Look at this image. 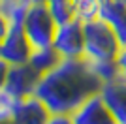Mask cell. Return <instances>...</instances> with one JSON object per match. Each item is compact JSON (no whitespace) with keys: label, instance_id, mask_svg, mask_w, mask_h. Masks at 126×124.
<instances>
[{"label":"cell","instance_id":"1","mask_svg":"<svg viewBox=\"0 0 126 124\" xmlns=\"http://www.w3.org/2000/svg\"><path fill=\"white\" fill-rule=\"evenodd\" d=\"M102 85L89 60L62 58L40 77L34 94L47 105L51 115H72L87 98L100 92Z\"/></svg>","mask_w":126,"mask_h":124},{"label":"cell","instance_id":"2","mask_svg":"<svg viewBox=\"0 0 126 124\" xmlns=\"http://www.w3.org/2000/svg\"><path fill=\"white\" fill-rule=\"evenodd\" d=\"M83 28H85L83 58L90 62L115 60L122 43L117 36V32L113 30V26L102 17H98V19H92L89 23H83Z\"/></svg>","mask_w":126,"mask_h":124},{"label":"cell","instance_id":"3","mask_svg":"<svg viewBox=\"0 0 126 124\" xmlns=\"http://www.w3.org/2000/svg\"><path fill=\"white\" fill-rule=\"evenodd\" d=\"M21 26L26 40L30 41L32 49H40V47L53 45L58 25L49 13V8L45 2H34L28 6V10L21 21Z\"/></svg>","mask_w":126,"mask_h":124},{"label":"cell","instance_id":"4","mask_svg":"<svg viewBox=\"0 0 126 124\" xmlns=\"http://www.w3.org/2000/svg\"><path fill=\"white\" fill-rule=\"evenodd\" d=\"M53 47L62 58H83L85 53V28L79 19L68 21L57 26Z\"/></svg>","mask_w":126,"mask_h":124},{"label":"cell","instance_id":"5","mask_svg":"<svg viewBox=\"0 0 126 124\" xmlns=\"http://www.w3.org/2000/svg\"><path fill=\"white\" fill-rule=\"evenodd\" d=\"M30 53H32V45L26 40L23 26L19 23L10 25L8 32L0 40V58L4 62H8L10 66H13V64L28 62Z\"/></svg>","mask_w":126,"mask_h":124},{"label":"cell","instance_id":"6","mask_svg":"<svg viewBox=\"0 0 126 124\" xmlns=\"http://www.w3.org/2000/svg\"><path fill=\"white\" fill-rule=\"evenodd\" d=\"M40 77H42V75L30 66V62L13 64V66H10V70H8V77H6L4 88L10 90L17 98L32 96V94L36 92Z\"/></svg>","mask_w":126,"mask_h":124},{"label":"cell","instance_id":"7","mask_svg":"<svg viewBox=\"0 0 126 124\" xmlns=\"http://www.w3.org/2000/svg\"><path fill=\"white\" fill-rule=\"evenodd\" d=\"M51 119V111L36 94L19 98L13 113L10 115L11 124H47Z\"/></svg>","mask_w":126,"mask_h":124},{"label":"cell","instance_id":"8","mask_svg":"<svg viewBox=\"0 0 126 124\" xmlns=\"http://www.w3.org/2000/svg\"><path fill=\"white\" fill-rule=\"evenodd\" d=\"M70 119H72V124H117L105 102L102 100L100 92L87 98L70 115Z\"/></svg>","mask_w":126,"mask_h":124},{"label":"cell","instance_id":"9","mask_svg":"<svg viewBox=\"0 0 126 124\" xmlns=\"http://www.w3.org/2000/svg\"><path fill=\"white\" fill-rule=\"evenodd\" d=\"M100 96L105 102L109 113L113 115L117 124H126V79L119 77L109 83H104L100 88Z\"/></svg>","mask_w":126,"mask_h":124},{"label":"cell","instance_id":"10","mask_svg":"<svg viewBox=\"0 0 126 124\" xmlns=\"http://www.w3.org/2000/svg\"><path fill=\"white\" fill-rule=\"evenodd\" d=\"M100 17L107 21L122 45H126V0H104Z\"/></svg>","mask_w":126,"mask_h":124},{"label":"cell","instance_id":"11","mask_svg":"<svg viewBox=\"0 0 126 124\" xmlns=\"http://www.w3.org/2000/svg\"><path fill=\"white\" fill-rule=\"evenodd\" d=\"M60 60H62V57L57 53V49H55L53 45H49V47H40V49H32L30 58H28L30 66L34 68L40 75L51 72V70L57 66Z\"/></svg>","mask_w":126,"mask_h":124},{"label":"cell","instance_id":"12","mask_svg":"<svg viewBox=\"0 0 126 124\" xmlns=\"http://www.w3.org/2000/svg\"><path fill=\"white\" fill-rule=\"evenodd\" d=\"M45 4H47L49 13L53 15L57 25H64V23L75 19L74 2L72 0H45Z\"/></svg>","mask_w":126,"mask_h":124},{"label":"cell","instance_id":"13","mask_svg":"<svg viewBox=\"0 0 126 124\" xmlns=\"http://www.w3.org/2000/svg\"><path fill=\"white\" fill-rule=\"evenodd\" d=\"M72 2H74L75 19H79L81 23L98 19L102 13V0H72Z\"/></svg>","mask_w":126,"mask_h":124},{"label":"cell","instance_id":"14","mask_svg":"<svg viewBox=\"0 0 126 124\" xmlns=\"http://www.w3.org/2000/svg\"><path fill=\"white\" fill-rule=\"evenodd\" d=\"M28 6H30L28 0H0V11L10 21V25H13V23L21 25Z\"/></svg>","mask_w":126,"mask_h":124},{"label":"cell","instance_id":"15","mask_svg":"<svg viewBox=\"0 0 126 124\" xmlns=\"http://www.w3.org/2000/svg\"><path fill=\"white\" fill-rule=\"evenodd\" d=\"M87 60V58H85ZM90 68H92V72L96 73V77L100 79L102 83H109L113 79H119L121 77V73H119V68H117L115 60H102V62H90Z\"/></svg>","mask_w":126,"mask_h":124},{"label":"cell","instance_id":"16","mask_svg":"<svg viewBox=\"0 0 126 124\" xmlns=\"http://www.w3.org/2000/svg\"><path fill=\"white\" fill-rule=\"evenodd\" d=\"M17 102H19L17 96H13V94H11L10 90H6V88H0V117L10 119V115L13 113Z\"/></svg>","mask_w":126,"mask_h":124},{"label":"cell","instance_id":"17","mask_svg":"<svg viewBox=\"0 0 126 124\" xmlns=\"http://www.w3.org/2000/svg\"><path fill=\"white\" fill-rule=\"evenodd\" d=\"M115 64H117V68H119L121 77L126 79V45L121 47V51H119V55H117V58H115Z\"/></svg>","mask_w":126,"mask_h":124},{"label":"cell","instance_id":"18","mask_svg":"<svg viewBox=\"0 0 126 124\" xmlns=\"http://www.w3.org/2000/svg\"><path fill=\"white\" fill-rule=\"evenodd\" d=\"M47 124H72V119L70 115H51Z\"/></svg>","mask_w":126,"mask_h":124},{"label":"cell","instance_id":"19","mask_svg":"<svg viewBox=\"0 0 126 124\" xmlns=\"http://www.w3.org/2000/svg\"><path fill=\"white\" fill-rule=\"evenodd\" d=\"M8 70H10V64H8V62H4L2 58H0V88H4V85H6Z\"/></svg>","mask_w":126,"mask_h":124},{"label":"cell","instance_id":"20","mask_svg":"<svg viewBox=\"0 0 126 124\" xmlns=\"http://www.w3.org/2000/svg\"><path fill=\"white\" fill-rule=\"evenodd\" d=\"M8 28H10V21L6 19V15L0 11V40L4 38V34L8 32Z\"/></svg>","mask_w":126,"mask_h":124},{"label":"cell","instance_id":"21","mask_svg":"<svg viewBox=\"0 0 126 124\" xmlns=\"http://www.w3.org/2000/svg\"><path fill=\"white\" fill-rule=\"evenodd\" d=\"M0 124H11L10 119H6V117H0Z\"/></svg>","mask_w":126,"mask_h":124},{"label":"cell","instance_id":"22","mask_svg":"<svg viewBox=\"0 0 126 124\" xmlns=\"http://www.w3.org/2000/svg\"><path fill=\"white\" fill-rule=\"evenodd\" d=\"M30 4H34V2H45V0H28Z\"/></svg>","mask_w":126,"mask_h":124},{"label":"cell","instance_id":"23","mask_svg":"<svg viewBox=\"0 0 126 124\" xmlns=\"http://www.w3.org/2000/svg\"><path fill=\"white\" fill-rule=\"evenodd\" d=\"M102 2H104V0H102Z\"/></svg>","mask_w":126,"mask_h":124}]
</instances>
